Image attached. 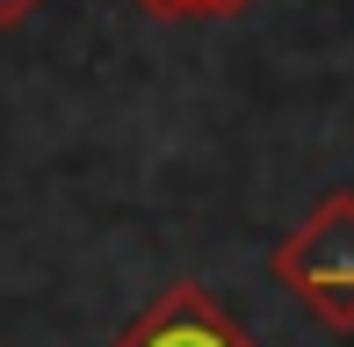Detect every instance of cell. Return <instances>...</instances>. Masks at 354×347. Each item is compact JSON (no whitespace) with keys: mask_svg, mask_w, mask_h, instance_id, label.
Wrapping results in <instances>:
<instances>
[{"mask_svg":"<svg viewBox=\"0 0 354 347\" xmlns=\"http://www.w3.org/2000/svg\"><path fill=\"white\" fill-rule=\"evenodd\" d=\"M268 275L326 333H354V188H333L311 203V217L268 254Z\"/></svg>","mask_w":354,"mask_h":347,"instance_id":"obj_1","label":"cell"},{"mask_svg":"<svg viewBox=\"0 0 354 347\" xmlns=\"http://www.w3.org/2000/svg\"><path fill=\"white\" fill-rule=\"evenodd\" d=\"M109 347H261L239 326V311L203 282H167Z\"/></svg>","mask_w":354,"mask_h":347,"instance_id":"obj_2","label":"cell"},{"mask_svg":"<svg viewBox=\"0 0 354 347\" xmlns=\"http://www.w3.org/2000/svg\"><path fill=\"white\" fill-rule=\"evenodd\" d=\"M138 8L159 22H217V15H239L246 0H138Z\"/></svg>","mask_w":354,"mask_h":347,"instance_id":"obj_3","label":"cell"},{"mask_svg":"<svg viewBox=\"0 0 354 347\" xmlns=\"http://www.w3.org/2000/svg\"><path fill=\"white\" fill-rule=\"evenodd\" d=\"M37 8H44V0H0V29H22Z\"/></svg>","mask_w":354,"mask_h":347,"instance_id":"obj_4","label":"cell"}]
</instances>
